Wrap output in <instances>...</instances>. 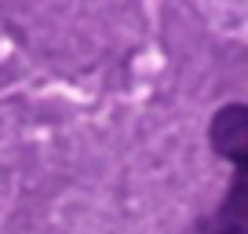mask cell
<instances>
[{"mask_svg": "<svg viewBox=\"0 0 248 234\" xmlns=\"http://www.w3.org/2000/svg\"><path fill=\"white\" fill-rule=\"evenodd\" d=\"M208 135H212V147H216L219 157H226L233 168H245V161H248V106L245 102H230V106L216 110Z\"/></svg>", "mask_w": 248, "mask_h": 234, "instance_id": "1", "label": "cell"}, {"mask_svg": "<svg viewBox=\"0 0 248 234\" xmlns=\"http://www.w3.org/2000/svg\"><path fill=\"white\" fill-rule=\"evenodd\" d=\"M245 190H248V176H245V168H237L230 198L204 219L201 234H248V194Z\"/></svg>", "mask_w": 248, "mask_h": 234, "instance_id": "2", "label": "cell"}]
</instances>
